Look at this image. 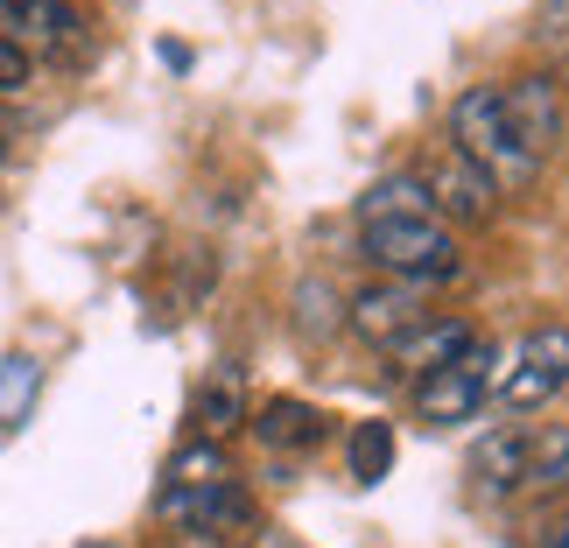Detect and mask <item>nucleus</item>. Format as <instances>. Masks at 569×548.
I'll use <instances>...</instances> for the list:
<instances>
[{
    "mask_svg": "<svg viewBox=\"0 0 569 548\" xmlns=\"http://www.w3.org/2000/svg\"><path fill=\"white\" fill-rule=\"evenodd\" d=\"M450 141H457V156H465L471 169H486L492 183H528L541 169L528 148L513 141L507 106H499V84H471V92L450 106Z\"/></svg>",
    "mask_w": 569,
    "mask_h": 548,
    "instance_id": "obj_1",
    "label": "nucleus"
},
{
    "mask_svg": "<svg viewBox=\"0 0 569 548\" xmlns=\"http://www.w3.org/2000/svg\"><path fill=\"white\" fill-rule=\"evenodd\" d=\"M366 253H373V268H387L393 281H415V289L457 275V239H450V226H436V218L366 226Z\"/></svg>",
    "mask_w": 569,
    "mask_h": 548,
    "instance_id": "obj_2",
    "label": "nucleus"
},
{
    "mask_svg": "<svg viewBox=\"0 0 569 548\" xmlns=\"http://www.w3.org/2000/svg\"><path fill=\"white\" fill-rule=\"evenodd\" d=\"M492 366H499V352L471 338L450 366L422 372V387H415V415H422L429 429H457V422H471V415L486 408V393H492Z\"/></svg>",
    "mask_w": 569,
    "mask_h": 548,
    "instance_id": "obj_3",
    "label": "nucleus"
},
{
    "mask_svg": "<svg viewBox=\"0 0 569 548\" xmlns=\"http://www.w3.org/2000/svg\"><path fill=\"white\" fill-rule=\"evenodd\" d=\"M562 387H569V323H541V331L520 338L513 366L499 372V401L513 415H535V408H549Z\"/></svg>",
    "mask_w": 569,
    "mask_h": 548,
    "instance_id": "obj_4",
    "label": "nucleus"
},
{
    "mask_svg": "<svg viewBox=\"0 0 569 548\" xmlns=\"http://www.w3.org/2000/svg\"><path fill=\"white\" fill-rule=\"evenodd\" d=\"M499 106H507V127H513V141L528 148L535 162H541V156H549V148L562 141V84H556L549 71L499 84Z\"/></svg>",
    "mask_w": 569,
    "mask_h": 548,
    "instance_id": "obj_5",
    "label": "nucleus"
},
{
    "mask_svg": "<svg viewBox=\"0 0 569 548\" xmlns=\"http://www.w3.org/2000/svg\"><path fill=\"white\" fill-rule=\"evenodd\" d=\"M415 323H429V289H415V281H380V289L352 296V331L366 345H401Z\"/></svg>",
    "mask_w": 569,
    "mask_h": 548,
    "instance_id": "obj_6",
    "label": "nucleus"
},
{
    "mask_svg": "<svg viewBox=\"0 0 569 548\" xmlns=\"http://www.w3.org/2000/svg\"><path fill=\"white\" fill-rule=\"evenodd\" d=\"M429 211H443V218H465V226H478V218H492L499 205V183L486 177V169H471L465 156H443V162H429Z\"/></svg>",
    "mask_w": 569,
    "mask_h": 548,
    "instance_id": "obj_7",
    "label": "nucleus"
},
{
    "mask_svg": "<svg viewBox=\"0 0 569 548\" xmlns=\"http://www.w3.org/2000/svg\"><path fill=\"white\" fill-rule=\"evenodd\" d=\"M528 450H535V429L528 422H513V429H492L486 444H478L471 457V478H478V492L486 499H507L528 486Z\"/></svg>",
    "mask_w": 569,
    "mask_h": 548,
    "instance_id": "obj_8",
    "label": "nucleus"
},
{
    "mask_svg": "<svg viewBox=\"0 0 569 548\" xmlns=\"http://www.w3.org/2000/svg\"><path fill=\"white\" fill-rule=\"evenodd\" d=\"M8 21H14V50L29 57V50H71V36H78V14L63 8V0H8Z\"/></svg>",
    "mask_w": 569,
    "mask_h": 548,
    "instance_id": "obj_9",
    "label": "nucleus"
},
{
    "mask_svg": "<svg viewBox=\"0 0 569 548\" xmlns=\"http://www.w3.org/2000/svg\"><path fill=\"white\" fill-rule=\"evenodd\" d=\"M471 345V323H415V331L401 345H387L393 366H408V372H436V366H450L457 352Z\"/></svg>",
    "mask_w": 569,
    "mask_h": 548,
    "instance_id": "obj_10",
    "label": "nucleus"
},
{
    "mask_svg": "<svg viewBox=\"0 0 569 548\" xmlns=\"http://www.w3.org/2000/svg\"><path fill=\"white\" fill-rule=\"evenodd\" d=\"M359 218H366V226H393V218H436V211H429V183H422V177H380L373 190L359 197Z\"/></svg>",
    "mask_w": 569,
    "mask_h": 548,
    "instance_id": "obj_11",
    "label": "nucleus"
},
{
    "mask_svg": "<svg viewBox=\"0 0 569 548\" xmlns=\"http://www.w3.org/2000/svg\"><path fill=\"white\" fill-rule=\"evenodd\" d=\"M253 436L268 450H302V444H317V436H323V415L310 401H268V408L253 415Z\"/></svg>",
    "mask_w": 569,
    "mask_h": 548,
    "instance_id": "obj_12",
    "label": "nucleus"
},
{
    "mask_svg": "<svg viewBox=\"0 0 569 548\" xmlns=\"http://www.w3.org/2000/svg\"><path fill=\"white\" fill-rule=\"evenodd\" d=\"M239 422H247V393H239V366H218V372H211V387L197 393V429H204L211 444H218V436H232Z\"/></svg>",
    "mask_w": 569,
    "mask_h": 548,
    "instance_id": "obj_13",
    "label": "nucleus"
},
{
    "mask_svg": "<svg viewBox=\"0 0 569 548\" xmlns=\"http://www.w3.org/2000/svg\"><path fill=\"white\" fill-rule=\"evenodd\" d=\"M169 486L177 492H211V486H232V457H226V444H183L177 457H169Z\"/></svg>",
    "mask_w": 569,
    "mask_h": 548,
    "instance_id": "obj_14",
    "label": "nucleus"
},
{
    "mask_svg": "<svg viewBox=\"0 0 569 548\" xmlns=\"http://www.w3.org/2000/svg\"><path fill=\"white\" fill-rule=\"evenodd\" d=\"M42 401V366L29 352H8L0 359V429H21Z\"/></svg>",
    "mask_w": 569,
    "mask_h": 548,
    "instance_id": "obj_15",
    "label": "nucleus"
},
{
    "mask_svg": "<svg viewBox=\"0 0 569 548\" xmlns=\"http://www.w3.org/2000/svg\"><path fill=\"white\" fill-rule=\"evenodd\" d=\"M387 471H393V429L387 422H359L352 429V478L373 486V478H387Z\"/></svg>",
    "mask_w": 569,
    "mask_h": 548,
    "instance_id": "obj_16",
    "label": "nucleus"
},
{
    "mask_svg": "<svg viewBox=\"0 0 569 548\" xmlns=\"http://www.w3.org/2000/svg\"><path fill=\"white\" fill-rule=\"evenodd\" d=\"M556 478H569V429L541 422L535 450H528V486H556Z\"/></svg>",
    "mask_w": 569,
    "mask_h": 548,
    "instance_id": "obj_17",
    "label": "nucleus"
},
{
    "mask_svg": "<svg viewBox=\"0 0 569 548\" xmlns=\"http://www.w3.org/2000/svg\"><path fill=\"white\" fill-rule=\"evenodd\" d=\"M296 323L310 338H331L338 331V296L323 289V281H302V289H296Z\"/></svg>",
    "mask_w": 569,
    "mask_h": 548,
    "instance_id": "obj_18",
    "label": "nucleus"
},
{
    "mask_svg": "<svg viewBox=\"0 0 569 548\" xmlns=\"http://www.w3.org/2000/svg\"><path fill=\"white\" fill-rule=\"evenodd\" d=\"M21 84H29V57H21L8 36H0V99H8V92H21Z\"/></svg>",
    "mask_w": 569,
    "mask_h": 548,
    "instance_id": "obj_19",
    "label": "nucleus"
},
{
    "mask_svg": "<svg viewBox=\"0 0 569 548\" xmlns=\"http://www.w3.org/2000/svg\"><path fill=\"white\" fill-rule=\"evenodd\" d=\"M177 548H232V541H211V535H183Z\"/></svg>",
    "mask_w": 569,
    "mask_h": 548,
    "instance_id": "obj_20",
    "label": "nucleus"
},
{
    "mask_svg": "<svg viewBox=\"0 0 569 548\" xmlns=\"http://www.w3.org/2000/svg\"><path fill=\"white\" fill-rule=\"evenodd\" d=\"M0 8H8V0H0Z\"/></svg>",
    "mask_w": 569,
    "mask_h": 548,
    "instance_id": "obj_21",
    "label": "nucleus"
}]
</instances>
